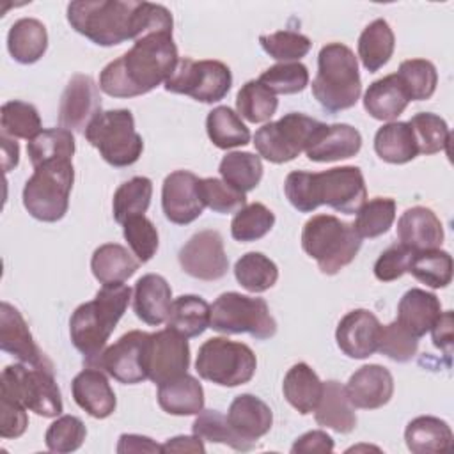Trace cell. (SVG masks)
Segmentation results:
<instances>
[{
    "label": "cell",
    "mask_w": 454,
    "mask_h": 454,
    "mask_svg": "<svg viewBox=\"0 0 454 454\" xmlns=\"http://www.w3.org/2000/svg\"><path fill=\"white\" fill-rule=\"evenodd\" d=\"M69 25L99 46L137 41L153 32L172 34L170 11L137 0H76L67 5Z\"/></svg>",
    "instance_id": "obj_1"
},
{
    "label": "cell",
    "mask_w": 454,
    "mask_h": 454,
    "mask_svg": "<svg viewBox=\"0 0 454 454\" xmlns=\"http://www.w3.org/2000/svg\"><path fill=\"white\" fill-rule=\"evenodd\" d=\"M179 62L170 32H153L108 62L99 74V89L112 98H135L167 82Z\"/></svg>",
    "instance_id": "obj_2"
},
{
    "label": "cell",
    "mask_w": 454,
    "mask_h": 454,
    "mask_svg": "<svg viewBox=\"0 0 454 454\" xmlns=\"http://www.w3.org/2000/svg\"><path fill=\"white\" fill-rule=\"evenodd\" d=\"M284 193L300 213H312L326 204L339 213L355 215L367 199L362 170L349 165L316 174L294 170L286 177Z\"/></svg>",
    "instance_id": "obj_3"
},
{
    "label": "cell",
    "mask_w": 454,
    "mask_h": 454,
    "mask_svg": "<svg viewBox=\"0 0 454 454\" xmlns=\"http://www.w3.org/2000/svg\"><path fill=\"white\" fill-rule=\"evenodd\" d=\"M131 289L126 284L103 286L94 300L78 305L69 319L73 346L92 364L106 346L119 319L128 309Z\"/></svg>",
    "instance_id": "obj_4"
},
{
    "label": "cell",
    "mask_w": 454,
    "mask_h": 454,
    "mask_svg": "<svg viewBox=\"0 0 454 454\" xmlns=\"http://www.w3.org/2000/svg\"><path fill=\"white\" fill-rule=\"evenodd\" d=\"M312 94L332 114L356 105L362 94V80L358 60L351 48L342 43H328L319 50Z\"/></svg>",
    "instance_id": "obj_5"
},
{
    "label": "cell",
    "mask_w": 454,
    "mask_h": 454,
    "mask_svg": "<svg viewBox=\"0 0 454 454\" xmlns=\"http://www.w3.org/2000/svg\"><path fill=\"white\" fill-rule=\"evenodd\" d=\"M362 247L353 223L333 215H316L303 225L301 248L325 275H335L348 266Z\"/></svg>",
    "instance_id": "obj_6"
},
{
    "label": "cell",
    "mask_w": 454,
    "mask_h": 454,
    "mask_svg": "<svg viewBox=\"0 0 454 454\" xmlns=\"http://www.w3.org/2000/svg\"><path fill=\"white\" fill-rule=\"evenodd\" d=\"M74 183L71 160H53L34 168L23 188V206L30 216L41 222L60 220L69 207V193Z\"/></svg>",
    "instance_id": "obj_7"
},
{
    "label": "cell",
    "mask_w": 454,
    "mask_h": 454,
    "mask_svg": "<svg viewBox=\"0 0 454 454\" xmlns=\"http://www.w3.org/2000/svg\"><path fill=\"white\" fill-rule=\"evenodd\" d=\"M0 394L21 403L27 410L41 417H57L62 413V397L51 372V364L7 365L0 376Z\"/></svg>",
    "instance_id": "obj_8"
},
{
    "label": "cell",
    "mask_w": 454,
    "mask_h": 454,
    "mask_svg": "<svg viewBox=\"0 0 454 454\" xmlns=\"http://www.w3.org/2000/svg\"><path fill=\"white\" fill-rule=\"evenodd\" d=\"M83 133L112 167L133 165L144 151V140L135 129L133 114L126 108L98 114Z\"/></svg>",
    "instance_id": "obj_9"
},
{
    "label": "cell",
    "mask_w": 454,
    "mask_h": 454,
    "mask_svg": "<svg viewBox=\"0 0 454 454\" xmlns=\"http://www.w3.org/2000/svg\"><path fill=\"white\" fill-rule=\"evenodd\" d=\"M257 369L254 351L227 337H211L200 348L195 371L206 381L220 387H238L248 383Z\"/></svg>",
    "instance_id": "obj_10"
},
{
    "label": "cell",
    "mask_w": 454,
    "mask_h": 454,
    "mask_svg": "<svg viewBox=\"0 0 454 454\" xmlns=\"http://www.w3.org/2000/svg\"><path fill=\"white\" fill-rule=\"evenodd\" d=\"M209 328L220 333H248L257 340H264L273 337L277 332V323L262 298L229 291L222 293L213 305H209Z\"/></svg>",
    "instance_id": "obj_11"
},
{
    "label": "cell",
    "mask_w": 454,
    "mask_h": 454,
    "mask_svg": "<svg viewBox=\"0 0 454 454\" xmlns=\"http://www.w3.org/2000/svg\"><path fill=\"white\" fill-rule=\"evenodd\" d=\"M321 124L323 122L309 115L291 112L275 122L261 126L254 135V145L264 160L271 163H286L307 149Z\"/></svg>",
    "instance_id": "obj_12"
},
{
    "label": "cell",
    "mask_w": 454,
    "mask_h": 454,
    "mask_svg": "<svg viewBox=\"0 0 454 454\" xmlns=\"http://www.w3.org/2000/svg\"><path fill=\"white\" fill-rule=\"evenodd\" d=\"M232 85L231 69L220 60L179 59L174 73L165 82V90L184 94L200 103H216Z\"/></svg>",
    "instance_id": "obj_13"
},
{
    "label": "cell",
    "mask_w": 454,
    "mask_h": 454,
    "mask_svg": "<svg viewBox=\"0 0 454 454\" xmlns=\"http://www.w3.org/2000/svg\"><path fill=\"white\" fill-rule=\"evenodd\" d=\"M190 367V346L186 337L165 328L147 333L145 371L147 380L156 385L183 376Z\"/></svg>",
    "instance_id": "obj_14"
},
{
    "label": "cell",
    "mask_w": 454,
    "mask_h": 454,
    "mask_svg": "<svg viewBox=\"0 0 454 454\" xmlns=\"http://www.w3.org/2000/svg\"><path fill=\"white\" fill-rule=\"evenodd\" d=\"M145 340L147 333L131 330L119 337L112 346L89 364L90 367L103 369L108 376L124 385H137L147 380L145 371Z\"/></svg>",
    "instance_id": "obj_15"
},
{
    "label": "cell",
    "mask_w": 454,
    "mask_h": 454,
    "mask_svg": "<svg viewBox=\"0 0 454 454\" xmlns=\"http://www.w3.org/2000/svg\"><path fill=\"white\" fill-rule=\"evenodd\" d=\"M184 273L199 280H218L227 273L229 259L220 232L207 229L193 234L179 250Z\"/></svg>",
    "instance_id": "obj_16"
},
{
    "label": "cell",
    "mask_w": 454,
    "mask_h": 454,
    "mask_svg": "<svg viewBox=\"0 0 454 454\" xmlns=\"http://www.w3.org/2000/svg\"><path fill=\"white\" fill-rule=\"evenodd\" d=\"M199 177L188 170H176L168 174L161 188V207L168 222L186 225L197 220L206 204L200 195Z\"/></svg>",
    "instance_id": "obj_17"
},
{
    "label": "cell",
    "mask_w": 454,
    "mask_h": 454,
    "mask_svg": "<svg viewBox=\"0 0 454 454\" xmlns=\"http://www.w3.org/2000/svg\"><path fill=\"white\" fill-rule=\"evenodd\" d=\"M98 114H101V98L96 82L89 74H74L60 98V128L69 131H85Z\"/></svg>",
    "instance_id": "obj_18"
},
{
    "label": "cell",
    "mask_w": 454,
    "mask_h": 454,
    "mask_svg": "<svg viewBox=\"0 0 454 454\" xmlns=\"http://www.w3.org/2000/svg\"><path fill=\"white\" fill-rule=\"evenodd\" d=\"M381 325L378 317L365 309L348 312L337 325L335 340L339 349L349 358H369L378 349Z\"/></svg>",
    "instance_id": "obj_19"
},
{
    "label": "cell",
    "mask_w": 454,
    "mask_h": 454,
    "mask_svg": "<svg viewBox=\"0 0 454 454\" xmlns=\"http://www.w3.org/2000/svg\"><path fill=\"white\" fill-rule=\"evenodd\" d=\"M344 388L355 408L376 410L390 401L394 394V378L387 367L369 364L355 371Z\"/></svg>",
    "instance_id": "obj_20"
},
{
    "label": "cell",
    "mask_w": 454,
    "mask_h": 454,
    "mask_svg": "<svg viewBox=\"0 0 454 454\" xmlns=\"http://www.w3.org/2000/svg\"><path fill=\"white\" fill-rule=\"evenodd\" d=\"M362 147V135L349 124H321L305 154L310 161L328 163L355 156Z\"/></svg>",
    "instance_id": "obj_21"
},
{
    "label": "cell",
    "mask_w": 454,
    "mask_h": 454,
    "mask_svg": "<svg viewBox=\"0 0 454 454\" xmlns=\"http://www.w3.org/2000/svg\"><path fill=\"white\" fill-rule=\"evenodd\" d=\"M0 348L5 353H11L23 364L30 365H46L50 364L41 353L34 337L20 314L11 303L2 301L0 305Z\"/></svg>",
    "instance_id": "obj_22"
},
{
    "label": "cell",
    "mask_w": 454,
    "mask_h": 454,
    "mask_svg": "<svg viewBox=\"0 0 454 454\" xmlns=\"http://www.w3.org/2000/svg\"><path fill=\"white\" fill-rule=\"evenodd\" d=\"M71 392L74 403L94 419H106L117 406L115 394L108 383L105 372L98 367H87L80 371L73 383Z\"/></svg>",
    "instance_id": "obj_23"
},
{
    "label": "cell",
    "mask_w": 454,
    "mask_h": 454,
    "mask_svg": "<svg viewBox=\"0 0 454 454\" xmlns=\"http://www.w3.org/2000/svg\"><path fill=\"white\" fill-rule=\"evenodd\" d=\"M399 243L411 252L440 248L443 241V227L438 216L422 206L406 209L397 220Z\"/></svg>",
    "instance_id": "obj_24"
},
{
    "label": "cell",
    "mask_w": 454,
    "mask_h": 454,
    "mask_svg": "<svg viewBox=\"0 0 454 454\" xmlns=\"http://www.w3.org/2000/svg\"><path fill=\"white\" fill-rule=\"evenodd\" d=\"M172 305V289L168 282L156 273L140 277L133 289V310L145 325L158 326L167 321Z\"/></svg>",
    "instance_id": "obj_25"
},
{
    "label": "cell",
    "mask_w": 454,
    "mask_h": 454,
    "mask_svg": "<svg viewBox=\"0 0 454 454\" xmlns=\"http://www.w3.org/2000/svg\"><path fill=\"white\" fill-rule=\"evenodd\" d=\"M227 420L243 440L255 443V440L271 429L273 413L262 399L252 394H241L231 403Z\"/></svg>",
    "instance_id": "obj_26"
},
{
    "label": "cell",
    "mask_w": 454,
    "mask_h": 454,
    "mask_svg": "<svg viewBox=\"0 0 454 454\" xmlns=\"http://www.w3.org/2000/svg\"><path fill=\"white\" fill-rule=\"evenodd\" d=\"M440 314L442 303L436 294L419 287L406 291L397 305V323L417 339L431 330Z\"/></svg>",
    "instance_id": "obj_27"
},
{
    "label": "cell",
    "mask_w": 454,
    "mask_h": 454,
    "mask_svg": "<svg viewBox=\"0 0 454 454\" xmlns=\"http://www.w3.org/2000/svg\"><path fill=\"white\" fill-rule=\"evenodd\" d=\"M408 103L410 99L395 73L372 82L364 94L365 112L378 121L392 122L406 110Z\"/></svg>",
    "instance_id": "obj_28"
},
{
    "label": "cell",
    "mask_w": 454,
    "mask_h": 454,
    "mask_svg": "<svg viewBox=\"0 0 454 454\" xmlns=\"http://www.w3.org/2000/svg\"><path fill=\"white\" fill-rule=\"evenodd\" d=\"M158 404L170 415H197L204 410L202 385L184 372L158 385Z\"/></svg>",
    "instance_id": "obj_29"
},
{
    "label": "cell",
    "mask_w": 454,
    "mask_h": 454,
    "mask_svg": "<svg viewBox=\"0 0 454 454\" xmlns=\"http://www.w3.org/2000/svg\"><path fill=\"white\" fill-rule=\"evenodd\" d=\"M314 415L319 426L337 433H349L356 426L355 406L349 403L346 388L333 380L323 383V395Z\"/></svg>",
    "instance_id": "obj_30"
},
{
    "label": "cell",
    "mask_w": 454,
    "mask_h": 454,
    "mask_svg": "<svg viewBox=\"0 0 454 454\" xmlns=\"http://www.w3.org/2000/svg\"><path fill=\"white\" fill-rule=\"evenodd\" d=\"M282 392L286 401L301 415L312 413L323 395V381L305 362L294 364L284 376Z\"/></svg>",
    "instance_id": "obj_31"
},
{
    "label": "cell",
    "mask_w": 454,
    "mask_h": 454,
    "mask_svg": "<svg viewBox=\"0 0 454 454\" xmlns=\"http://www.w3.org/2000/svg\"><path fill=\"white\" fill-rule=\"evenodd\" d=\"M138 264L140 261L119 243H105L98 247L90 259L92 275L103 286L124 284L138 270Z\"/></svg>",
    "instance_id": "obj_32"
},
{
    "label": "cell",
    "mask_w": 454,
    "mask_h": 454,
    "mask_svg": "<svg viewBox=\"0 0 454 454\" xmlns=\"http://www.w3.org/2000/svg\"><path fill=\"white\" fill-rule=\"evenodd\" d=\"M404 442L413 454L445 452L452 447V431L445 420L422 415L408 422L404 429Z\"/></svg>",
    "instance_id": "obj_33"
},
{
    "label": "cell",
    "mask_w": 454,
    "mask_h": 454,
    "mask_svg": "<svg viewBox=\"0 0 454 454\" xmlns=\"http://www.w3.org/2000/svg\"><path fill=\"white\" fill-rule=\"evenodd\" d=\"M48 48L46 27L35 18H21L12 23L7 34V50L20 64L37 62Z\"/></svg>",
    "instance_id": "obj_34"
},
{
    "label": "cell",
    "mask_w": 454,
    "mask_h": 454,
    "mask_svg": "<svg viewBox=\"0 0 454 454\" xmlns=\"http://www.w3.org/2000/svg\"><path fill=\"white\" fill-rule=\"evenodd\" d=\"M374 151L383 161L394 165L408 163L419 154L410 124L401 121L387 122L376 131Z\"/></svg>",
    "instance_id": "obj_35"
},
{
    "label": "cell",
    "mask_w": 454,
    "mask_h": 454,
    "mask_svg": "<svg viewBox=\"0 0 454 454\" xmlns=\"http://www.w3.org/2000/svg\"><path fill=\"white\" fill-rule=\"evenodd\" d=\"M211 310L209 303L197 294H183L172 300L170 312L167 317V328L177 332L179 335L192 339L199 337L206 328H209Z\"/></svg>",
    "instance_id": "obj_36"
},
{
    "label": "cell",
    "mask_w": 454,
    "mask_h": 454,
    "mask_svg": "<svg viewBox=\"0 0 454 454\" xmlns=\"http://www.w3.org/2000/svg\"><path fill=\"white\" fill-rule=\"evenodd\" d=\"M394 46L395 37L390 25L381 18L371 21L358 37V57L362 66L369 73L381 69L390 60Z\"/></svg>",
    "instance_id": "obj_37"
},
{
    "label": "cell",
    "mask_w": 454,
    "mask_h": 454,
    "mask_svg": "<svg viewBox=\"0 0 454 454\" xmlns=\"http://www.w3.org/2000/svg\"><path fill=\"white\" fill-rule=\"evenodd\" d=\"M206 131L209 140L220 149L239 147L250 142L248 128L229 106H216L207 114Z\"/></svg>",
    "instance_id": "obj_38"
},
{
    "label": "cell",
    "mask_w": 454,
    "mask_h": 454,
    "mask_svg": "<svg viewBox=\"0 0 454 454\" xmlns=\"http://www.w3.org/2000/svg\"><path fill=\"white\" fill-rule=\"evenodd\" d=\"M218 172L227 184L247 193L261 183L262 161H261V156L254 153L232 151L222 158L218 165Z\"/></svg>",
    "instance_id": "obj_39"
},
{
    "label": "cell",
    "mask_w": 454,
    "mask_h": 454,
    "mask_svg": "<svg viewBox=\"0 0 454 454\" xmlns=\"http://www.w3.org/2000/svg\"><path fill=\"white\" fill-rule=\"evenodd\" d=\"M27 153L34 168L53 160H71L74 154V137L66 128L43 129L28 140Z\"/></svg>",
    "instance_id": "obj_40"
},
{
    "label": "cell",
    "mask_w": 454,
    "mask_h": 454,
    "mask_svg": "<svg viewBox=\"0 0 454 454\" xmlns=\"http://www.w3.org/2000/svg\"><path fill=\"white\" fill-rule=\"evenodd\" d=\"M153 197V183L149 177L137 176L122 183L112 200L114 218L117 223H124L133 216H140L147 211Z\"/></svg>",
    "instance_id": "obj_41"
},
{
    "label": "cell",
    "mask_w": 454,
    "mask_h": 454,
    "mask_svg": "<svg viewBox=\"0 0 454 454\" xmlns=\"http://www.w3.org/2000/svg\"><path fill=\"white\" fill-rule=\"evenodd\" d=\"M234 277L250 293H264L277 284V264L261 252H248L234 264Z\"/></svg>",
    "instance_id": "obj_42"
},
{
    "label": "cell",
    "mask_w": 454,
    "mask_h": 454,
    "mask_svg": "<svg viewBox=\"0 0 454 454\" xmlns=\"http://www.w3.org/2000/svg\"><path fill=\"white\" fill-rule=\"evenodd\" d=\"M408 271L422 284L440 289L450 284L452 280V257L449 252L433 248L413 252Z\"/></svg>",
    "instance_id": "obj_43"
},
{
    "label": "cell",
    "mask_w": 454,
    "mask_h": 454,
    "mask_svg": "<svg viewBox=\"0 0 454 454\" xmlns=\"http://www.w3.org/2000/svg\"><path fill=\"white\" fill-rule=\"evenodd\" d=\"M192 431L195 436H199L202 442L211 443H225L232 447L234 450H250L254 449V443L243 440L229 424L227 415L216 411V410H202L197 413V419L192 426Z\"/></svg>",
    "instance_id": "obj_44"
},
{
    "label": "cell",
    "mask_w": 454,
    "mask_h": 454,
    "mask_svg": "<svg viewBox=\"0 0 454 454\" xmlns=\"http://www.w3.org/2000/svg\"><path fill=\"white\" fill-rule=\"evenodd\" d=\"M395 74L410 101H424L434 94L438 73L433 62L426 59H410L401 62Z\"/></svg>",
    "instance_id": "obj_45"
},
{
    "label": "cell",
    "mask_w": 454,
    "mask_h": 454,
    "mask_svg": "<svg viewBox=\"0 0 454 454\" xmlns=\"http://www.w3.org/2000/svg\"><path fill=\"white\" fill-rule=\"evenodd\" d=\"M278 99L259 80L247 82L236 96V110L248 122H266L277 112Z\"/></svg>",
    "instance_id": "obj_46"
},
{
    "label": "cell",
    "mask_w": 454,
    "mask_h": 454,
    "mask_svg": "<svg viewBox=\"0 0 454 454\" xmlns=\"http://www.w3.org/2000/svg\"><path fill=\"white\" fill-rule=\"evenodd\" d=\"M419 154H434L440 151H447L449 154V142H450V131L447 122L431 112H420L415 114L408 121Z\"/></svg>",
    "instance_id": "obj_47"
},
{
    "label": "cell",
    "mask_w": 454,
    "mask_h": 454,
    "mask_svg": "<svg viewBox=\"0 0 454 454\" xmlns=\"http://www.w3.org/2000/svg\"><path fill=\"white\" fill-rule=\"evenodd\" d=\"M0 126H2V135H7L11 138L32 140L35 135L43 131L37 108L30 103L18 101V99L7 101L2 105Z\"/></svg>",
    "instance_id": "obj_48"
},
{
    "label": "cell",
    "mask_w": 454,
    "mask_h": 454,
    "mask_svg": "<svg viewBox=\"0 0 454 454\" xmlns=\"http://www.w3.org/2000/svg\"><path fill=\"white\" fill-rule=\"evenodd\" d=\"M395 220V200L388 197H376L362 204L356 211V220L353 223L360 238H378L392 227Z\"/></svg>",
    "instance_id": "obj_49"
},
{
    "label": "cell",
    "mask_w": 454,
    "mask_h": 454,
    "mask_svg": "<svg viewBox=\"0 0 454 454\" xmlns=\"http://www.w3.org/2000/svg\"><path fill=\"white\" fill-rule=\"evenodd\" d=\"M275 223V215L261 202H252L241 207L232 222H231V234L236 241L250 243L264 238Z\"/></svg>",
    "instance_id": "obj_50"
},
{
    "label": "cell",
    "mask_w": 454,
    "mask_h": 454,
    "mask_svg": "<svg viewBox=\"0 0 454 454\" xmlns=\"http://www.w3.org/2000/svg\"><path fill=\"white\" fill-rule=\"evenodd\" d=\"M259 82L277 94H296L309 85V71L301 62H280L268 67Z\"/></svg>",
    "instance_id": "obj_51"
},
{
    "label": "cell",
    "mask_w": 454,
    "mask_h": 454,
    "mask_svg": "<svg viewBox=\"0 0 454 454\" xmlns=\"http://www.w3.org/2000/svg\"><path fill=\"white\" fill-rule=\"evenodd\" d=\"M259 43L262 50L275 60L298 62L305 57L312 46L310 39L294 30H280L268 35H261Z\"/></svg>",
    "instance_id": "obj_52"
},
{
    "label": "cell",
    "mask_w": 454,
    "mask_h": 454,
    "mask_svg": "<svg viewBox=\"0 0 454 454\" xmlns=\"http://www.w3.org/2000/svg\"><path fill=\"white\" fill-rule=\"evenodd\" d=\"M199 188L204 204L216 213H238L241 207L247 206L245 193L227 184L223 179L204 177L199 181Z\"/></svg>",
    "instance_id": "obj_53"
},
{
    "label": "cell",
    "mask_w": 454,
    "mask_h": 454,
    "mask_svg": "<svg viewBox=\"0 0 454 454\" xmlns=\"http://www.w3.org/2000/svg\"><path fill=\"white\" fill-rule=\"evenodd\" d=\"M85 434L87 429L78 417L62 415L53 424H50L44 434V442L48 450L64 454L80 449L85 440Z\"/></svg>",
    "instance_id": "obj_54"
},
{
    "label": "cell",
    "mask_w": 454,
    "mask_h": 454,
    "mask_svg": "<svg viewBox=\"0 0 454 454\" xmlns=\"http://www.w3.org/2000/svg\"><path fill=\"white\" fill-rule=\"evenodd\" d=\"M122 234L131 252L140 262H147L158 250V231L154 223L144 215L133 216L122 223Z\"/></svg>",
    "instance_id": "obj_55"
},
{
    "label": "cell",
    "mask_w": 454,
    "mask_h": 454,
    "mask_svg": "<svg viewBox=\"0 0 454 454\" xmlns=\"http://www.w3.org/2000/svg\"><path fill=\"white\" fill-rule=\"evenodd\" d=\"M419 339L404 330L397 321L381 326L378 337V349L394 362H408L417 355Z\"/></svg>",
    "instance_id": "obj_56"
},
{
    "label": "cell",
    "mask_w": 454,
    "mask_h": 454,
    "mask_svg": "<svg viewBox=\"0 0 454 454\" xmlns=\"http://www.w3.org/2000/svg\"><path fill=\"white\" fill-rule=\"evenodd\" d=\"M413 252L406 247L392 245L374 262V277L381 282H392L395 278H401L410 266Z\"/></svg>",
    "instance_id": "obj_57"
},
{
    "label": "cell",
    "mask_w": 454,
    "mask_h": 454,
    "mask_svg": "<svg viewBox=\"0 0 454 454\" xmlns=\"http://www.w3.org/2000/svg\"><path fill=\"white\" fill-rule=\"evenodd\" d=\"M28 426L27 408L12 397L0 394V436L20 438Z\"/></svg>",
    "instance_id": "obj_58"
},
{
    "label": "cell",
    "mask_w": 454,
    "mask_h": 454,
    "mask_svg": "<svg viewBox=\"0 0 454 454\" xmlns=\"http://www.w3.org/2000/svg\"><path fill=\"white\" fill-rule=\"evenodd\" d=\"M333 450V440L325 431H309L296 438V442L291 447L293 454L298 452H332Z\"/></svg>",
    "instance_id": "obj_59"
},
{
    "label": "cell",
    "mask_w": 454,
    "mask_h": 454,
    "mask_svg": "<svg viewBox=\"0 0 454 454\" xmlns=\"http://www.w3.org/2000/svg\"><path fill=\"white\" fill-rule=\"evenodd\" d=\"M431 333H433V344L443 351V355L447 358H450L452 355V312H442L438 316V319L434 321V325L431 326Z\"/></svg>",
    "instance_id": "obj_60"
},
{
    "label": "cell",
    "mask_w": 454,
    "mask_h": 454,
    "mask_svg": "<svg viewBox=\"0 0 454 454\" xmlns=\"http://www.w3.org/2000/svg\"><path fill=\"white\" fill-rule=\"evenodd\" d=\"M117 452L119 454H126V452H161V445H158L156 442H153L147 436L121 434Z\"/></svg>",
    "instance_id": "obj_61"
},
{
    "label": "cell",
    "mask_w": 454,
    "mask_h": 454,
    "mask_svg": "<svg viewBox=\"0 0 454 454\" xmlns=\"http://www.w3.org/2000/svg\"><path fill=\"white\" fill-rule=\"evenodd\" d=\"M206 447H204V442L199 438V436H186V434H181V436H174V438H168L163 445H161V452H204Z\"/></svg>",
    "instance_id": "obj_62"
},
{
    "label": "cell",
    "mask_w": 454,
    "mask_h": 454,
    "mask_svg": "<svg viewBox=\"0 0 454 454\" xmlns=\"http://www.w3.org/2000/svg\"><path fill=\"white\" fill-rule=\"evenodd\" d=\"M2 161H4V170L9 172L12 170L18 161H20V147L18 142L7 135H2Z\"/></svg>",
    "instance_id": "obj_63"
}]
</instances>
